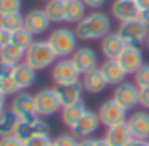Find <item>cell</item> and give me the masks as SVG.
<instances>
[{
  "label": "cell",
  "mask_w": 149,
  "mask_h": 146,
  "mask_svg": "<svg viewBox=\"0 0 149 146\" xmlns=\"http://www.w3.org/2000/svg\"><path fill=\"white\" fill-rule=\"evenodd\" d=\"M135 4L139 6V9H140V11H144V9H147V7H149V0H135Z\"/></svg>",
  "instance_id": "obj_43"
},
{
  "label": "cell",
  "mask_w": 149,
  "mask_h": 146,
  "mask_svg": "<svg viewBox=\"0 0 149 146\" xmlns=\"http://www.w3.org/2000/svg\"><path fill=\"white\" fill-rule=\"evenodd\" d=\"M86 104L84 100H77V102H74V104H68V106H63L61 107V123L67 127V128H74V125H76L79 121V118L84 114L86 111Z\"/></svg>",
  "instance_id": "obj_22"
},
{
  "label": "cell",
  "mask_w": 149,
  "mask_h": 146,
  "mask_svg": "<svg viewBox=\"0 0 149 146\" xmlns=\"http://www.w3.org/2000/svg\"><path fill=\"white\" fill-rule=\"evenodd\" d=\"M104 137H105V141H107L111 146H126L133 135H132V132H130L128 123H126V121H121V123H116V125L107 127Z\"/></svg>",
  "instance_id": "obj_19"
},
{
  "label": "cell",
  "mask_w": 149,
  "mask_h": 146,
  "mask_svg": "<svg viewBox=\"0 0 149 146\" xmlns=\"http://www.w3.org/2000/svg\"><path fill=\"white\" fill-rule=\"evenodd\" d=\"M95 146H111V144L105 141V137H100V139H95Z\"/></svg>",
  "instance_id": "obj_45"
},
{
  "label": "cell",
  "mask_w": 149,
  "mask_h": 146,
  "mask_svg": "<svg viewBox=\"0 0 149 146\" xmlns=\"http://www.w3.org/2000/svg\"><path fill=\"white\" fill-rule=\"evenodd\" d=\"M23 0H0V16L21 13Z\"/></svg>",
  "instance_id": "obj_30"
},
{
  "label": "cell",
  "mask_w": 149,
  "mask_h": 146,
  "mask_svg": "<svg viewBox=\"0 0 149 146\" xmlns=\"http://www.w3.org/2000/svg\"><path fill=\"white\" fill-rule=\"evenodd\" d=\"M51 27V20L47 18L44 9H32L25 14V28L30 30L35 37L44 35Z\"/></svg>",
  "instance_id": "obj_14"
},
{
  "label": "cell",
  "mask_w": 149,
  "mask_h": 146,
  "mask_svg": "<svg viewBox=\"0 0 149 146\" xmlns=\"http://www.w3.org/2000/svg\"><path fill=\"white\" fill-rule=\"evenodd\" d=\"M14 134L25 142V141H28V139H32L35 135H49L51 127L44 118L37 116L33 120H19L16 128H14Z\"/></svg>",
  "instance_id": "obj_8"
},
{
  "label": "cell",
  "mask_w": 149,
  "mask_h": 146,
  "mask_svg": "<svg viewBox=\"0 0 149 146\" xmlns=\"http://www.w3.org/2000/svg\"><path fill=\"white\" fill-rule=\"evenodd\" d=\"M6 104H7V95L0 90V113H4L6 111Z\"/></svg>",
  "instance_id": "obj_40"
},
{
  "label": "cell",
  "mask_w": 149,
  "mask_h": 146,
  "mask_svg": "<svg viewBox=\"0 0 149 146\" xmlns=\"http://www.w3.org/2000/svg\"><path fill=\"white\" fill-rule=\"evenodd\" d=\"M0 62L9 63V65H18L21 62H25V49L13 44L11 41H7L2 48H0Z\"/></svg>",
  "instance_id": "obj_24"
},
{
  "label": "cell",
  "mask_w": 149,
  "mask_h": 146,
  "mask_svg": "<svg viewBox=\"0 0 149 146\" xmlns=\"http://www.w3.org/2000/svg\"><path fill=\"white\" fill-rule=\"evenodd\" d=\"M51 146H54V144H51Z\"/></svg>",
  "instance_id": "obj_48"
},
{
  "label": "cell",
  "mask_w": 149,
  "mask_h": 146,
  "mask_svg": "<svg viewBox=\"0 0 149 146\" xmlns=\"http://www.w3.org/2000/svg\"><path fill=\"white\" fill-rule=\"evenodd\" d=\"M111 18L105 13L91 11L76 25V34L79 41H102L107 34H111Z\"/></svg>",
  "instance_id": "obj_1"
},
{
  "label": "cell",
  "mask_w": 149,
  "mask_h": 146,
  "mask_svg": "<svg viewBox=\"0 0 149 146\" xmlns=\"http://www.w3.org/2000/svg\"><path fill=\"white\" fill-rule=\"evenodd\" d=\"M54 146H79V137L74 132H67V134H60L56 139H53Z\"/></svg>",
  "instance_id": "obj_33"
},
{
  "label": "cell",
  "mask_w": 149,
  "mask_h": 146,
  "mask_svg": "<svg viewBox=\"0 0 149 146\" xmlns=\"http://www.w3.org/2000/svg\"><path fill=\"white\" fill-rule=\"evenodd\" d=\"M11 76L16 81V85L19 86V90L21 92H26L37 81V70H33L26 62H21V63H18V65L13 67V74Z\"/></svg>",
  "instance_id": "obj_17"
},
{
  "label": "cell",
  "mask_w": 149,
  "mask_h": 146,
  "mask_svg": "<svg viewBox=\"0 0 149 146\" xmlns=\"http://www.w3.org/2000/svg\"><path fill=\"white\" fill-rule=\"evenodd\" d=\"M139 106L149 111V88H140L139 92Z\"/></svg>",
  "instance_id": "obj_36"
},
{
  "label": "cell",
  "mask_w": 149,
  "mask_h": 146,
  "mask_svg": "<svg viewBox=\"0 0 149 146\" xmlns=\"http://www.w3.org/2000/svg\"><path fill=\"white\" fill-rule=\"evenodd\" d=\"M125 48H126V44H125V41L119 37L118 32L107 34V35L102 39V44H100V51H102V55H104L105 60H116V58L123 53Z\"/></svg>",
  "instance_id": "obj_20"
},
{
  "label": "cell",
  "mask_w": 149,
  "mask_h": 146,
  "mask_svg": "<svg viewBox=\"0 0 149 146\" xmlns=\"http://www.w3.org/2000/svg\"><path fill=\"white\" fill-rule=\"evenodd\" d=\"M0 90H2L7 97H14L16 93H19V86L16 85V81L13 79V76H6V78H0Z\"/></svg>",
  "instance_id": "obj_32"
},
{
  "label": "cell",
  "mask_w": 149,
  "mask_h": 146,
  "mask_svg": "<svg viewBox=\"0 0 149 146\" xmlns=\"http://www.w3.org/2000/svg\"><path fill=\"white\" fill-rule=\"evenodd\" d=\"M97 114H98V118H100V123H102L105 128L111 127V125L126 121V118H128V111L123 109L112 97H111L109 100H104V102L98 106Z\"/></svg>",
  "instance_id": "obj_9"
},
{
  "label": "cell",
  "mask_w": 149,
  "mask_h": 146,
  "mask_svg": "<svg viewBox=\"0 0 149 146\" xmlns=\"http://www.w3.org/2000/svg\"><path fill=\"white\" fill-rule=\"evenodd\" d=\"M111 14H112L114 20L123 23V21L139 18L140 16V9L135 4V0H114V2L111 4Z\"/></svg>",
  "instance_id": "obj_16"
},
{
  "label": "cell",
  "mask_w": 149,
  "mask_h": 146,
  "mask_svg": "<svg viewBox=\"0 0 149 146\" xmlns=\"http://www.w3.org/2000/svg\"><path fill=\"white\" fill-rule=\"evenodd\" d=\"M79 146H95V139H91V137L79 139Z\"/></svg>",
  "instance_id": "obj_42"
},
{
  "label": "cell",
  "mask_w": 149,
  "mask_h": 146,
  "mask_svg": "<svg viewBox=\"0 0 149 146\" xmlns=\"http://www.w3.org/2000/svg\"><path fill=\"white\" fill-rule=\"evenodd\" d=\"M53 139L49 135H35L28 141H25V146H51Z\"/></svg>",
  "instance_id": "obj_34"
},
{
  "label": "cell",
  "mask_w": 149,
  "mask_h": 146,
  "mask_svg": "<svg viewBox=\"0 0 149 146\" xmlns=\"http://www.w3.org/2000/svg\"><path fill=\"white\" fill-rule=\"evenodd\" d=\"M98 69L102 70L105 81L112 86H116V85H119L126 79V72L123 70V67L119 65L118 60H105Z\"/></svg>",
  "instance_id": "obj_21"
},
{
  "label": "cell",
  "mask_w": 149,
  "mask_h": 146,
  "mask_svg": "<svg viewBox=\"0 0 149 146\" xmlns=\"http://www.w3.org/2000/svg\"><path fill=\"white\" fill-rule=\"evenodd\" d=\"M11 74H13V65L0 62V78H6V76H11Z\"/></svg>",
  "instance_id": "obj_38"
},
{
  "label": "cell",
  "mask_w": 149,
  "mask_h": 146,
  "mask_svg": "<svg viewBox=\"0 0 149 146\" xmlns=\"http://www.w3.org/2000/svg\"><path fill=\"white\" fill-rule=\"evenodd\" d=\"M126 123H128L133 137L142 139V141H149V111H146V109L133 111L126 118Z\"/></svg>",
  "instance_id": "obj_15"
},
{
  "label": "cell",
  "mask_w": 149,
  "mask_h": 146,
  "mask_svg": "<svg viewBox=\"0 0 149 146\" xmlns=\"http://www.w3.org/2000/svg\"><path fill=\"white\" fill-rule=\"evenodd\" d=\"M84 6L91 11H100L105 4H107V0H83Z\"/></svg>",
  "instance_id": "obj_37"
},
{
  "label": "cell",
  "mask_w": 149,
  "mask_h": 146,
  "mask_svg": "<svg viewBox=\"0 0 149 146\" xmlns=\"http://www.w3.org/2000/svg\"><path fill=\"white\" fill-rule=\"evenodd\" d=\"M147 146H149V141H147Z\"/></svg>",
  "instance_id": "obj_47"
},
{
  "label": "cell",
  "mask_w": 149,
  "mask_h": 146,
  "mask_svg": "<svg viewBox=\"0 0 149 146\" xmlns=\"http://www.w3.org/2000/svg\"><path fill=\"white\" fill-rule=\"evenodd\" d=\"M70 58H72L74 63H76V67L79 69L81 74H86V72L95 70V69L100 67V63H98V55H97V51H95L93 48H90V46H79L76 51H74V55H72Z\"/></svg>",
  "instance_id": "obj_12"
},
{
  "label": "cell",
  "mask_w": 149,
  "mask_h": 146,
  "mask_svg": "<svg viewBox=\"0 0 149 146\" xmlns=\"http://www.w3.org/2000/svg\"><path fill=\"white\" fill-rule=\"evenodd\" d=\"M51 23H63L65 21V0H47L44 7Z\"/></svg>",
  "instance_id": "obj_26"
},
{
  "label": "cell",
  "mask_w": 149,
  "mask_h": 146,
  "mask_svg": "<svg viewBox=\"0 0 149 146\" xmlns=\"http://www.w3.org/2000/svg\"><path fill=\"white\" fill-rule=\"evenodd\" d=\"M81 85H83L84 93H90V95H98V93L105 92V88L109 86V83L105 81L100 69H95V70H90L86 74H83Z\"/></svg>",
  "instance_id": "obj_18"
},
{
  "label": "cell",
  "mask_w": 149,
  "mask_h": 146,
  "mask_svg": "<svg viewBox=\"0 0 149 146\" xmlns=\"http://www.w3.org/2000/svg\"><path fill=\"white\" fill-rule=\"evenodd\" d=\"M86 9L83 0H65V23H79L86 16Z\"/></svg>",
  "instance_id": "obj_25"
},
{
  "label": "cell",
  "mask_w": 149,
  "mask_h": 146,
  "mask_svg": "<svg viewBox=\"0 0 149 146\" xmlns=\"http://www.w3.org/2000/svg\"><path fill=\"white\" fill-rule=\"evenodd\" d=\"M139 92L140 88L135 85V83H130V81H123L119 85L114 86V92H112V99L123 107L126 109L128 113L137 109L139 107Z\"/></svg>",
  "instance_id": "obj_7"
},
{
  "label": "cell",
  "mask_w": 149,
  "mask_h": 146,
  "mask_svg": "<svg viewBox=\"0 0 149 146\" xmlns=\"http://www.w3.org/2000/svg\"><path fill=\"white\" fill-rule=\"evenodd\" d=\"M56 60L58 56L47 41H33L32 46L25 51V62L37 72L53 67Z\"/></svg>",
  "instance_id": "obj_2"
},
{
  "label": "cell",
  "mask_w": 149,
  "mask_h": 146,
  "mask_svg": "<svg viewBox=\"0 0 149 146\" xmlns=\"http://www.w3.org/2000/svg\"><path fill=\"white\" fill-rule=\"evenodd\" d=\"M118 34L125 41L126 46L142 48V46H146V39H147V34H149V25L139 16L135 20H128V21L119 23Z\"/></svg>",
  "instance_id": "obj_4"
},
{
  "label": "cell",
  "mask_w": 149,
  "mask_h": 146,
  "mask_svg": "<svg viewBox=\"0 0 149 146\" xmlns=\"http://www.w3.org/2000/svg\"><path fill=\"white\" fill-rule=\"evenodd\" d=\"M81 76L83 74L76 67V63L72 62V58H58L51 67V81L54 83V86L77 83L81 81Z\"/></svg>",
  "instance_id": "obj_6"
},
{
  "label": "cell",
  "mask_w": 149,
  "mask_h": 146,
  "mask_svg": "<svg viewBox=\"0 0 149 146\" xmlns=\"http://www.w3.org/2000/svg\"><path fill=\"white\" fill-rule=\"evenodd\" d=\"M33 99H35L37 116H40V118L53 116V114L60 113L61 107H63L61 106V100L58 97L56 86H47V88L39 90L37 93H33Z\"/></svg>",
  "instance_id": "obj_5"
},
{
  "label": "cell",
  "mask_w": 149,
  "mask_h": 146,
  "mask_svg": "<svg viewBox=\"0 0 149 146\" xmlns=\"http://www.w3.org/2000/svg\"><path fill=\"white\" fill-rule=\"evenodd\" d=\"M116 60L119 62V65H121L123 70L126 72V76H133L135 72L146 63L142 48H137V46H126V48L123 49V53H121Z\"/></svg>",
  "instance_id": "obj_11"
},
{
  "label": "cell",
  "mask_w": 149,
  "mask_h": 146,
  "mask_svg": "<svg viewBox=\"0 0 149 146\" xmlns=\"http://www.w3.org/2000/svg\"><path fill=\"white\" fill-rule=\"evenodd\" d=\"M146 48L149 49V34H147V39H146Z\"/></svg>",
  "instance_id": "obj_46"
},
{
  "label": "cell",
  "mask_w": 149,
  "mask_h": 146,
  "mask_svg": "<svg viewBox=\"0 0 149 146\" xmlns=\"http://www.w3.org/2000/svg\"><path fill=\"white\" fill-rule=\"evenodd\" d=\"M77 41H79V37H77L76 30L67 28V27L54 28L53 32H49V37H47V42L51 44V48L54 49L58 58H70L74 55V51L79 48Z\"/></svg>",
  "instance_id": "obj_3"
},
{
  "label": "cell",
  "mask_w": 149,
  "mask_h": 146,
  "mask_svg": "<svg viewBox=\"0 0 149 146\" xmlns=\"http://www.w3.org/2000/svg\"><path fill=\"white\" fill-rule=\"evenodd\" d=\"M9 109L18 116V120H33L37 118V109H35V99L33 93L28 92H19L13 97Z\"/></svg>",
  "instance_id": "obj_10"
},
{
  "label": "cell",
  "mask_w": 149,
  "mask_h": 146,
  "mask_svg": "<svg viewBox=\"0 0 149 146\" xmlns=\"http://www.w3.org/2000/svg\"><path fill=\"white\" fill-rule=\"evenodd\" d=\"M7 41H9V34H7V32L2 28V27H0V48H2V46L7 42Z\"/></svg>",
  "instance_id": "obj_41"
},
{
  "label": "cell",
  "mask_w": 149,
  "mask_h": 146,
  "mask_svg": "<svg viewBox=\"0 0 149 146\" xmlns=\"http://www.w3.org/2000/svg\"><path fill=\"white\" fill-rule=\"evenodd\" d=\"M140 18L149 25V7H147V9H144V11H140Z\"/></svg>",
  "instance_id": "obj_44"
},
{
  "label": "cell",
  "mask_w": 149,
  "mask_h": 146,
  "mask_svg": "<svg viewBox=\"0 0 149 146\" xmlns=\"http://www.w3.org/2000/svg\"><path fill=\"white\" fill-rule=\"evenodd\" d=\"M9 41H11L13 44H16V46L23 48V49L26 51V49L32 46V42L35 41V35H33L30 30H26V28L23 27V28H19V30L9 34Z\"/></svg>",
  "instance_id": "obj_28"
},
{
  "label": "cell",
  "mask_w": 149,
  "mask_h": 146,
  "mask_svg": "<svg viewBox=\"0 0 149 146\" xmlns=\"http://www.w3.org/2000/svg\"><path fill=\"white\" fill-rule=\"evenodd\" d=\"M56 92H58V97L61 100V106H68V104H74L83 99V85L81 81L77 83H70V85H63V86H56Z\"/></svg>",
  "instance_id": "obj_23"
},
{
  "label": "cell",
  "mask_w": 149,
  "mask_h": 146,
  "mask_svg": "<svg viewBox=\"0 0 149 146\" xmlns=\"http://www.w3.org/2000/svg\"><path fill=\"white\" fill-rule=\"evenodd\" d=\"M100 125H102V123H100L98 114H97L95 111H91V109H86L84 114L79 118V121L74 125V128H72L70 132H74L79 139H84V137L95 135V134L98 132Z\"/></svg>",
  "instance_id": "obj_13"
},
{
  "label": "cell",
  "mask_w": 149,
  "mask_h": 146,
  "mask_svg": "<svg viewBox=\"0 0 149 146\" xmlns=\"http://www.w3.org/2000/svg\"><path fill=\"white\" fill-rule=\"evenodd\" d=\"M126 146H147V141H142V139H137V137H132L130 142Z\"/></svg>",
  "instance_id": "obj_39"
},
{
  "label": "cell",
  "mask_w": 149,
  "mask_h": 146,
  "mask_svg": "<svg viewBox=\"0 0 149 146\" xmlns=\"http://www.w3.org/2000/svg\"><path fill=\"white\" fill-rule=\"evenodd\" d=\"M133 83L139 88H149V63H144L133 74Z\"/></svg>",
  "instance_id": "obj_31"
},
{
  "label": "cell",
  "mask_w": 149,
  "mask_h": 146,
  "mask_svg": "<svg viewBox=\"0 0 149 146\" xmlns=\"http://www.w3.org/2000/svg\"><path fill=\"white\" fill-rule=\"evenodd\" d=\"M0 27H2L7 34H13V32H16V30H19V28L25 27V16L21 13L0 16Z\"/></svg>",
  "instance_id": "obj_27"
},
{
  "label": "cell",
  "mask_w": 149,
  "mask_h": 146,
  "mask_svg": "<svg viewBox=\"0 0 149 146\" xmlns=\"http://www.w3.org/2000/svg\"><path fill=\"white\" fill-rule=\"evenodd\" d=\"M18 121H19L18 116L11 109H6L4 113H0V137L7 135V134H14Z\"/></svg>",
  "instance_id": "obj_29"
},
{
  "label": "cell",
  "mask_w": 149,
  "mask_h": 146,
  "mask_svg": "<svg viewBox=\"0 0 149 146\" xmlns=\"http://www.w3.org/2000/svg\"><path fill=\"white\" fill-rule=\"evenodd\" d=\"M0 146H25V142L16 134H7L0 137Z\"/></svg>",
  "instance_id": "obj_35"
}]
</instances>
